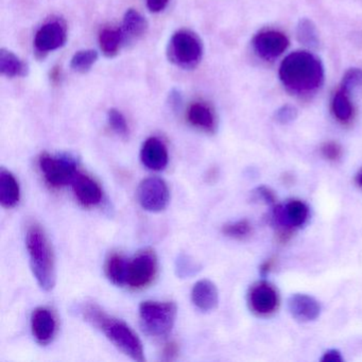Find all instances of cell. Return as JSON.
<instances>
[{
    "instance_id": "obj_1",
    "label": "cell",
    "mask_w": 362,
    "mask_h": 362,
    "mask_svg": "<svg viewBox=\"0 0 362 362\" xmlns=\"http://www.w3.org/2000/svg\"><path fill=\"white\" fill-rule=\"evenodd\" d=\"M279 77L288 92L296 96H309L323 86L325 69L313 52L296 50L281 61Z\"/></svg>"
},
{
    "instance_id": "obj_2",
    "label": "cell",
    "mask_w": 362,
    "mask_h": 362,
    "mask_svg": "<svg viewBox=\"0 0 362 362\" xmlns=\"http://www.w3.org/2000/svg\"><path fill=\"white\" fill-rule=\"evenodd\" d=\"M82 313L88 323L100 329L122 353L134 361H145L143 343L128 324L110 317L96 304L86 305Z\"/></svg>"
},
{
    "instance_id": "obj_3",
    "label": "cell",
    "mask_w": 362,
    "mask_h": 362,
    "mask_svg": "<svg viewBox=\"0 0 362 362\" xmlns=\"http://www.w3.org/2000/svg\"><path fill=\"white\" fill-rule=\"evenodd\" d=\"M26 247L37 284L42 289L50 291L56 285V258L49 238L37 222L27 226Z\"/></svg>"
},
{
    "instance_id": "obj_4",
    "label": "cell",
    "mask_w": 362,
    "mask_h": 362,
    "mask_svg": "<svg viewBox=\"0 0 362 362\" xmlns=\"http://www.w3.org/2000/svg\"><path fill=\"white\" fill-rule=\"evenodd\" d=\"M167 58L180 69L190 71L200 64L203 58V44L198 35L182 29L173 33L167 45Z\"/></svg>"
},
{
    "instance_id": "obj_5",
    "label": "cell",
    "mask_w": 362,
    "mask_h": 362,
    "mask_svg": "<svg viewBox=\"0 0 362 362\" xmlns=\"http://www.w3.org/2000/svg\"><path fill=\"white\" fill-rule=\"evenodd\" d=\"M177 317V305L173 302L146 300L139 306V319L144 332L154 338H165L170 334Z\"/></svg>"
},
{
    "instance_id": "obj_6",
    "label": "cell",
    "mask_w": 362,
    "mask_h": 362,
    "mask_svg": "<svg viewBox=\"0 0 362 362\" xmlns=\"http://www.w3.org/2000/svg\"><path fill=\"white\" fill-rule=\"evenodd\" d=\"M39 168L50 187L61 188L73 181L78 171V160L69 153L52 156L44 152L39 158Z\"/></svg>"
},
{
    "instance_id": "obj_7",
    "label": "cell",
    "mask_w": 362,
    "mask_h": 362,
    "mask_svg": "<svg viewBox=\"0 0 362 362\" xmlns=\"http://www.w3.org/2000/svg\"><path fill=\"white\" fill-rule=\"evenodd\" d=\"M158 262L156 252L144 249L129 260L127 286L133 290H141L153 283L158 274Z\"/></svg>"
},
{
    "instance_id": "obj_8",
    "label": "cell",
    "mask_w": 362,
    "mask_h": 362,
    "mask_svg": "<svg viewBox=\"0 0 362 362\" xmlns=\"http://www.w3.org/2000/svg\"><path fill=\"white\" fill-rule=\"evenodd\" d=\"M137 200L145 211L160 213L167 209L170 201L168 185L160 177H147L137 188Z\"/></svg>"
},
{
    "instance_id": "obj_9",
    "label": "cell",
    "mask_w": 362,
    "mask_h": 362,
    "mask_svg": "<svg viewBox=\"0 0 362 362\" xmlns=\"http://www.w3.org/2000/svg\"><path fill=\"white\" fill-rule=\"evenodd\" d=\"M67 41V28L65 23L60 18L52 20L40 27L35 33V50L40 58L54 50L60 49Z\"/></svg>"
},
{
    "instance_id": "obj_10",
    "label": "cell",
    "mask_w": 362,
    "mask_h": 362,
    "mask_svg": "<svg viewBox=\"0 0 362 362\" xmlns=\"http://www.w3.org/2000/svg\"><path fill=\"white\" fill-rule=\"evenodd\" d=\"M287 35L277 30H262L252 40V47L262 60L273 61L281 57L289 47Z\"/></svg>"
},
{
    "instance_id": "obj_11",
    "label": "cell",
    "mask_w": 362,
    "mask_h": 362,
    "mask_svg": "<svg viewBox=\"0 0 362 362\" xmlns=\"http://www.w3.org/2000/svg\"><path fill=\"white\" fill-rule=\"evenodd\" d=\"M247 302L250 308L256 315H269L279 307V292L269 281H258L250 289Z\"/></svg>"
},
{
    "instance_id": "obj_12",
    "label": "cell",
    "mask_w": 362,
    "mask_h": 362,
    "mask_svg": "<svg viewBox=\"0 0 362 362\" xmlns=\"http://www.w3.org/2000/svg\"><path fill=\"white\" fill-rule=\"evenodd\" d=\"M78 202L84 207L98 205L103 200V189L96 180L78 170L71 183Z\"/></svg>"
},
{
    "instance_id": "obj_13",
    "label": "cell",
    "mask_w": 362,
    "mask_h": 362,
    "mask_svg": "<svg viewBox=\"0 0 362 362\" xmlns=\"http://www.w3.org/2000/svg\"><path fill=\"white\" fill-rule=\"evenodd\" d=\"M308 216V207L300 200L289 201L285 205L276 207L274 211L275 222L281 228H285L286 230L304 226Z\"/></svg>"
},
{
    "instance_id": "obj_14",
    "label": "cell",
    "mask_w": 362,
    "mask_h": 362,
    "mask_svg": "<svg viewBox=\"0 0 362 362\" xmlns=\"http://www.w3.org/2000/svg\"><path fill=\"white\" fill-rule=\"evenodd\" d=\"M31 330L40 344L46 345L52 342L57 332V319L54 313L46 307H39L33 310Z\"/></svg>"
},
{
    "instance_id": "obj_15",
    "label": "cell",
    "mask_w": 362,
    "mask_h": 362,
    "mask_svg": "<svg viewBox=\"0 0 362 362\" xmlns=\"http://www.w3.org/2000/svg\"><path fill=\"white\" fill-rule=\"evenodd\" d=\"M168 150L158 137H149L141 149V160L146 168L152 171L164 170L168 165Z\"/></svg>"
},
{
    "instance_id": "obj_16",
    "label": "cell",
    "mask_w": 362,
    "mask_h": 362,
    "mask_svg": "<svg viewBox=\"0 0 362 362\" xmlns=\"http://www.w3.org/2000/svg\"><path fill=\"white\" fill-rule=\"evenodd\" d=\"M190 126L205 133H215L217 130L218 120L211 105L206 103H194L188 107L186 114Z\"/></svg>"
},
{
    "instance_id": "obj_17",
    "label": "cell",
    "mask_w": 362,
    "mask_h": 362,
    "mask_svg": "<svg viewBox=\"0 0 362 362\" xmlns=\"http://www.w3.org/2000/svg\"><path fill=\"white\" fill-rule=\"evenodd\" d=\"M288 309L292 317L300 322L315 321L321 313L320 303L308 294L296 293L290 296Z\"/></svg>"
},
{
    "instance_id": "obj_18",
    "label": "cell",
    "mask_w": 362,
    "mask_h": 362,
    "mask_svg": "<svg viewBox=\"0 0 362 362\" xmlns=\"http://www.w3.org/2000/svg\"><path fill=\"white\" fill-rule=\"evenodd\" d=\"M192 304L202 313L215 310L219 303L217 286L209 279L197 281L192 287Z\"/></svg>"
},
{
    "instance_id": "obj_19",
    "label": "cell",
    "mask_w": 362,
    "mask_h": 362,
    "mask_svg": "<svg viewBox=\"0 0 362 362\" xmlns=\"http://www.w3.org/2000/svg\"><path fill=\"white\" fill-rule=\"evenodd\" d=\"M21 200V188L11 171L0 170V203L5 209H13Z\"/></svg>"
},
{
    "instance_id": "obj_20",
    "label": "cell",
    "mask_w": 362,
    "mask_h": 362,
    "mask_svg": "<svg viewBox=\"0 0 362 362\" xmlns=\"http://www.w3.org/2000/svg\"><path fill=\"white\" fill-rule=\"evenodd\" d=\"M148 27L149 25L143 14L139 13L137 10L129 9L124 13L122 26L120 29L124 35V42H130L145 35Z\"/></svg>"
},
{
    "instance_id": "obj_21",
    "label": "cell",
    "mask_w": 362,
    "mask_h": 362,
    "mask_svg": "<svg viewBox=\"0 0 362 362\" xmlns=\"http://www.w3.org/2000/svg\"><path fill=\"white\" fill-rule=\"evenodd\" d=\"M129 260L122 254L114 253L107 256L105 264V276L116 286H127Z\"/></svg>"
},
{
    "instance_id": "obj_22",
    "label": "cell",
    "mask_w": 362,
    "mask_h": 362,
    "mask_svg": "<svg viewBox=\"0 0 362 362\" xmlns=\"http://www.w3.org/2000/svg\"><path fill=\"white\" fill-rule=\"evenodd\" d=\"M0 73L7 78L26 77L29 66L11 50L0 49Z\"/></svg>"
},
{
    "instance_id": "obj_23",
    "label": "cell",
    "mask_w": 362,
    "mask_h": 362,
    "mask_svg": "<svg viewBox=\"0 0 362 362\" xmlns=\"http://www.w3.org/2000/svg\"><path fill=\"white\" fill-rule=\"evenodd\" d=\"M124 43L126 42L120 28H105L99 33V47L107 58H115Z\"/></svg>"
},
{
    "instance_id": "obj_24",
    "label": "cell",
    "mask_w": 362,
    "mask_h": 362,
    "mask_svg": "<svg viewBox=\"0 0 362 362\" xmlns=\"http://www.w3.org/2000/svg\"><path fill=\"white\" fill-rule=\"evenodd\" d=\"M332 111L334 118L342 124L351 122L354 116V105L351 97L339 88L332 100Z\"/></svg>"
},
{
    "instance_id": "obj_25",
    "label": "cell",
    "mask_w": 362,
    "mask_h": 362,
    "mask_svg": "<svg viewBox=\"0 0 362 362\" xmlns=\"http://www.w3.org/2000/svg\"><path fill=\"white\" fill-rule=\"evenodd\" d=\"M296 39L305 47L317 48L320 45L319 33L315 23L309 18H300L296 26Z\"/></svg>"
},
{
    "instance_id": "obj_26",
    "label": "cell",
    "mask_w": 362,
    "mask_h": 362,
    "mask_svg": "<svg viewBox=\"0 0 362 362\" xmlns=\"http://www.w3.org/2000/svg\"><path fill=\"white\" fill-rule=\"evenodd\" d=\"M98 52L94 49L79 50L71 60V69L75 73L86 74L93 69L98 61Z\"/></svg>"
},
{
    "instance_id": "obj_27",
    "label": "cell",
    "mask_w": 362,
    "mask_h": 362,
    "mask_svg": "<svg viewBox=\"0 0 362 362\" xmlns=\"http://www.w3.org/2000/svg\"><path fill=\"white\" fill-rule=\"evenodd\" d=\"M340 88L351 97L362 93V69L358 67L347 69L343 75Z\"/></svg>"
},
{
    "instance_id": "obj_28",
    "label": "cell",
    "mask_w": 362,
    "mask_h": 362,
    "mask_svg": "<svg viewBox=\"0 0 362 362\" xmlns=\"http://www.w3.org/2000/svg\"><path fill=\"white\" fill-rule=\"evenodd\" d=\"M201 270V266L187 254L181 253L175 260V273L180 279H190Z\"/></svg>"
},
{
    "instance_id": "obj_29",
    "label": "cell",
    "mask_w": 362,
    "mask_h": 362,
    "mask_svg": "<svg viewBox=\"0 0 362 362\" xmlns=\"http://www.w3.org/2000/svg\"><path fill=\"white\" fill-rule=\"evenodd\" d=\"M107 122H109L110 128L122 139H128L129 130L128 122H127L126 117L122 112L116 109L109 110L107 112Z\"/></svg>"
},
{
    "instance_id": "obj_30",
    "label": "cell",
    "mask_w": 362,
    "mask_h": 362,
    "mask_svg": "<svg viewBox=\"0 0 362 362\" xmlns=\"http://www.w3.org/2000/svg\"><path fill=\"white\" fill-rule=\"evenodd\" d=\"M222 232L230 238L245 239L251 235L252 224L247 220H239V221L226 224L222 228Z\"/></svg>"
},
{
    "instance_id": "obj_31",
    "label": "cell",
    "mask_w": 362,
    "mask_h": 362,
    "mask_svg": "<svg viewBox=\"0 0 362 362\" xmlns=\"http://www.w3.org/2000/svg\"><path fill=\"white\" fill-rule=\"evenodd\" d=\"M298 110L291 105H285L275 111V120L281 124H288L293 122L298 118Z\"/></svg>"
},
{
    "instance_id": "obj_32",
    "label": "cell",
    "mask_w": 362,
    "mask_h": 362,
    "mask_svg": "<svg viewBox=\"0 0 362 362\" xmlns=\"http://www.w3.org/2000/svg\"><path fill=\"white\" fill-rule=\"evenodd\" d=\"M321 152L322 156H323L326 160H332V162H337V160H340L343 154L342 147H341L340 144L334 141L324 143L321 147Z\"/></svg>"
},
{
    "instance_id": "obj_33",
    "label": "cell",
    "mask_w": 362,
    "mask_h": 362,
    "mask_svg": "<svg viewBox=\"0 0 362 362\" xmlns=\"http://www.w3.org/2000/svg\"><path fill=\"white\" fill-rule=\"evenodd\" d=\"M147 8L152 13H160L168 6L169 0H146Z\"/></svg>"
},
{
    "instance_id": "obj_34",
    "label": "cell",
    "mask_w": 362,
    "mask_h": 362,
    "mask_svg": "<svg viewBox=\"0 0 362 362\" xmlns=\"http://www.w3.org/2000/svg\"><path fill=\"white\" fill-rule=\"evenodd\" d=\"M255 194L256 196L258 197V199L264 201L267 204H273V203H275L274 194H273V192H271L269 188L264 187V186H262V187L257 188Z\"/></svg>"
},
{
    "instance_id": "obj_35",
    "label": "cell",
    "mask_w": 362,
    "mask_h": 362,
    "mask_svg": "<svg viewBox=\"0 0 362 362\" xmlns=\"http://www.w3.org/2000/svg\"><path fill=\"white\" fill-rule=\"evenodd\" d=\"M323 362H342L343 357L341 353L337 349H329V351L324 353L323 357L321 358Z\"/></svg>"
},
{
    "instance_id": "obj_36",
    "label": "cell",
    "mask_w": 362,
    "mask_h": 362,
    "mask_svg": "<svg viewBox=\"0 0 362 362\" xmlns=\"http://www.w3.org/2000/svg\"><path fill=\"white\" fill-rule=\"evenodd\" d=\"M177 354H179V349H177V344H175V343H169L164 349V358L166 360L175 359Z\"/></svg>"
},
{
    "instance_id": "obj_37",
    "label": "cell",
    "mask_w": 362,
    "mask_h": 362,
    "mask_svg": "<svg viewBox=\"0 0 362 362\" xmlns=\"http://www.w3.org/2000/svg\"><path fill=\"white\" fill-rule=\"evenodd\" d=\"M59 78H60V69H54L52 71V79L54 81V80H59Z\"/></svg>"
},
{
    "instance_id": "obj_38",
    "label": "cell",
    "mask_w": 362,
    "mask_h": 362,
    "mask_svg": "<svg viewBox=\"0 0 362 362\" xmlns=\"http://www.w3.org/2000/svg\"><path fill=\"white\" fill-rule=\"evenodd\" d=\"M356 182H357L358 185L362 188V169H360L359 173H357V177H356Z\"/></svg>"
}]
</instances>
